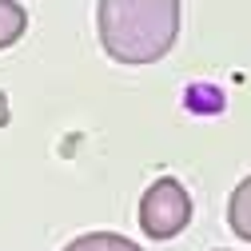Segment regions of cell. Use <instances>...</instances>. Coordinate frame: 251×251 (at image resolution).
I'll return each instance as SVG.
<instances>
[{"label":"cell","instance_id":"cell-1","mask_svg":"<svg viewBox=\"0 0 251 251\" xmlns=\"http://www.w3.org/2000/svg\"><path fill=\"white\" fill-rule=\"evenodd\" d=\"M179 20H183L179 0H100L96 32L116 64L140 68L172 52L179 36Z\"/></svg>","mask_w":251,"mask_h":251},{"label":"cell","instance_id":"cell-2","mask_svg":"<svg viewBox=\"0 0 251 251\" xmlns=\"http://www.w3.org/2000/svg\"><path fill=\"white\" fill-rule=\"evenodd\" d=\"M192 224V196L172 176H160L140 200V227L148 239H176Z\"/></svg>","mask_w":251,"mask_h":251},{"label":"cell","instance_id":"cell-3","mask_svg":"<svg viewBox=\"0 0 251 251\" xmlns=\"http://www.w3.org/2000/svg\"><path fill=\"white\" fill-rule=\"evenodd\" d=\"M227 227H231L243 243H251V176L235 183V192H231V200H227Z\"/></svg>","mask_w":251,"mask_h":251},{"label":"cell","instance_id":"cell-4","mask_svg":"<svg viewBox=\"0 0 251 251\" xmlns=\"http://www.w3.org/2000/svg\"><path fill=\"white\" fill-rule=\"evenodd\" d=\"M28 32V8L16 0H0V48H12Z\"/></svg>","mask_w":251,"mask_h":251},{"label":"cell","instance_id":"cell-5","mask_svg":"<svg viewBox=\"0 0 251 251\" xmlns=\"http://www.w3.org/2000/svg\"><path fill=\"white\" fill-rule=\"evenodd\" d=\"M64 251H144V247L132 243L128 235H116V231H92V235L72 239Z\"/></svg>","mask_w":251,"mask_h":251}]
</instances>
